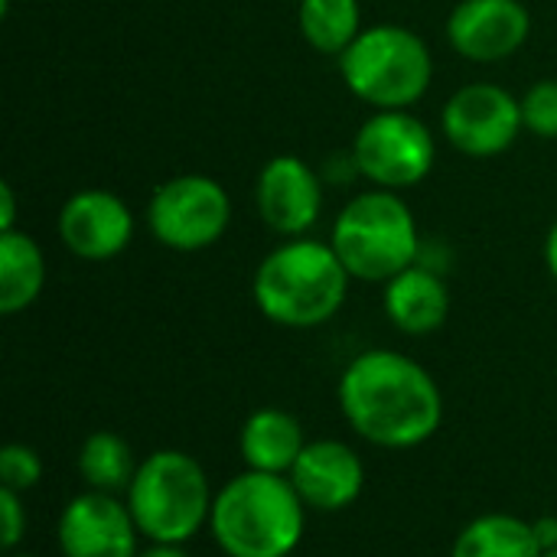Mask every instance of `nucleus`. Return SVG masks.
<instances>
[{"mask_svg": "<svg viewBox=\"0 0 557 557\" xmlns=\"http://www.w3.org/2000/svg\"><path fill=\"white\" fill-rule=\"evenodd\" d=\"M307 437L300 421L284 408H258L248 414L238 434V454L245 460V470L287 476L304 454Z\"/></svg>", "mask_w": 557, "mask_h": 557, "instance_id": "obj_16", "label": "nucleus"}, {"mask_svg": "<svg viewBox=\"0 0 557 557\" xmlns=\"http://www.w3.org/2000/svg\"><path fill=\"white\" fill-rule=\"evenodd\" d=\"M232 225V196L209 173H180L163 180L147 202L150 235L180 255L206 251Z\"/></svg>", "mask_w": 557, "mask_h": 557, "instance_id": "obj_8", "label": "nucleus"}, {"mask_svg": "<svg viewBox=\"0 0 557 557\" xmlns=\"http://www.w3.org/2000/svg\"><path fill=\"white\" fill-rule=\"evenodd\" d=\"M522 124L539 140H557V78H539L525 88Z\"/></svg>", "mask_w": 557, "mask_h": 557, "instance_id": "obj_21", "label": "nucleus"}, {"mask_svg": "<svg viewBox=\"0 0 557 557\" xmlns=\"http://www.w3.org/2000/svg\"><path fill=\"white\" fill-rule=\"evenodd\" d=\"M137 539L127 503L95 490L72 496L55 525L62 557H137Z\"/></svg>", "mask_w": 557, "mask_h": 557, "instance_id": "obj_13", "label": "nucleus"}, {"mask_svg": "<svg viewBox=\"0 0 557 557\" xmlns=\"http://www.w3.org/2000/svg\"><path fill=\"white\" fill-rule=\"evenodd\" d=\"M297 29L313 52L339 59L366 29L362 3L359 0H297Z\"/></svg>", "mask_w": 557, "mask_h": 557, "instance_id": "obj_19", "label": "nucleus"}, {"mask_svg": "<svg viewBox=\"0 0 557 557\" xmlns=\"http://www.w3.org/2000/svg\"><path fill=\"white\" fill-rule=\"evenodd\" d=\"M137 557H189V555H186V548H183V545H157V542H150V548H144Z\"/></svg>", "mask_w": 557, "mask_h": 557, "instance_id": "obj_27", "label": "nucleus"}, {"mask_svg": "<svg viewBox=\"0 0 557 557\" xmlns=\"http://www.w3.org/2000/svg\"><path fill=\"white\" fill-rule=\"evenodd\" d=\"M339 411L372 447L414 450L444 424V392L411 356L395 349L359 352L339 375Z\"/></svg>", "mask_w": 557, "mask_h": 557, "instance_id": "obj_1", "label": "nucleus"}, {"mask_svg": "<svg viewBox=\"0 0 557 557\" xmlns=\"http://www.w3.org/2000/svg\"><path fill=\"white\" fill-rule=\"evenodd\" d=\"M359 176L388 193H405L421 186L437 163L434 131L408 111H372L349 147Z\"/></svg>", "mask_w": 557, "mask_h": 557, "instance_id": "obj_7", "label": "nucleus"}, {"mask_svg": "<svg viewBox=\"0 0 557 557\" xmlns=\"http://www.w3.org/2000/svg\"><path fill=\"white\" fill-rule=\"evenodd\" d=\"M352 274L330 242L300 235L271 248L251 277L258 313L284 330H317L330 323L346 297Z\"/></svg>", "mask_w": 557, "mask_h": 557, "instance_id": "obj_2", "label": "nucleus"}, {"mask_svg": "<svg viewBox=\"0 0 557 557\" xmlns=\"http://www.w3.org/2000/svg\"><path fill=\"white\" fill-rule=\"evenodd\" d=\"M542 557H557V548H555V552H545V555H542Z\"/></svg>", "mask_w": 557, "mask_h": 557, "instance_id": "obj_28", "label": "nucleus"}, {"mask_svg": "<svg viewBox=\"0 0 557 557\" xmlns=\"http://www.w3.org/2000/svg\"><path fill=\"white\" fill-rule=\"evenodd\" d=\"M258 219L281 238L307 235L323 212V176L297 153H274L255 180Z\"/></svg>", "mask_w": 557, "mask_h": 557, "instance_id": "obj_10", "label": "nucleus"}, {"mask_svg": "<svg viewBox=\"0 0 557 557\" xmlns=\"http://www.w3.org/2000/svg\"><path fill=\"white\" fill-rule=\"evenodd\" d=\"M294 3H297V0H294Z\"/></svg>", "mask_w": 557, "mask_h": 557, "instance_id": "obj_30", "label": "nucleus"}, {"mask_svg": "<svg viewBox=\"0 0 557 557\" xmlns=\"http://www.w3.org/2000/svg\"><path fill=\"white\" fill-rule=\"evenodd\" d=\"M287 480L307 509L330 516L359 503V496L366 493V463L349 444L336 437H320L307 441Z\"/></svg>", "mask_w": 557, "mask_h": 557, "instance_id": "obj_14", "label": "nucleus"}, {"mask_svg": "<svg viewBox=\"0 0 557 557\" xmlns=\"http://www.w3.org/2000/svg\"><path fill=\"white\" fill-rule=\"evenodd\" d=\"M7 228H16V196L10 183L0 186V232Z\"/></svg>", "mask_w": 557, "mask_h": 557, "instance_id": "obj_25", "label": "nucleus"}, {"mask_svg": "<svg viewBox=\"0 0 557 557\" xmlns=\"http://www.w3.org/2000/svg\"><path fill=\"white\" fill-rule=\"evenodd\" d=\"M382 310L405 336H431L450 317V287L441 271L418 261L382 284Z\"/></svg>", "mask_w": 557, "mask_h": 557, "instance_id": "obj_15", "label": "nucleus"}, {"mask_svg": "<svg viewBox=\"0 0 557 557\" xmlns=\"http://www.w3.org/2000/svg\"><path fill=\"white\" fill-rule=\"evenodd\" d=\"M532 529H535V539H539L542 552H555L557 548V516H542V519H535V522H532Z\"/></svg>", "mask_w": 557, "mask_h": 557, "instance_id": "obj_24", "label": "nucleus"}, {"mask_svg": "<svg viewBox=\"0 0 557 557\" xmlns=\"http://www.w3.org/2000/svg\"><path fill=\"white\" fill-rule=\"evenodd\" d=\"M532 13L522 0H457L447 16L450 49L476 65H496L525 49Z\"/></svg>", "mask_w": 557, "mask_h": 557, "instance_id": "obj_11", "label": "nucleus"}, {"mask_svg": "<svg viewBox=\"0 0 557 557\" xmlns=\"http://www.w3.org/2000/svg\"><path fill=\"white\" fill-rule=\"evenodd\" d=\"M59 242L78 261H114L134 242V212L111 189H78L59 209Z\"/></svg>", "mask_w": 557, "mask_h": 557, "instance_id": "obj_12", "label": "nucleus"}, {"mask_svg": "<svg viewBox=\"0 0 557 557\" xmlns=\"http://www.w3.org/2000/svg\"><path fill=\"white\" fill-rule=\"evenodd\" d=\"M545 268L557 281V219L555 225L548 228V235H545Z\"/></svg>", "mask_w": 557, "mask_h": 557, "instance_id": "obj_26", "label": "nucleus"}, {"mask_svg": "<svg viewBox=\"0 0 557 557\" xmlns=\"http://www.w3.org/2000/svg\"><path fill=\"white\" fill-rule=\"evenodd\" d=\"M137 457L134 447L114 434V431H91L75 457L78 476L85 480V490L95 493H108V496H121L127 493L134 473H137Z\"/></svg>", "mask_w": 557, "mask_h": 557, "instance_id": "obj_20", "label": "nucleus"}, {"mask_svg": "<svg viewBox=\"0 0 557 557\" xmlns=\"http://www.w3.org/2000/svg\"><path fill=\"white\" fill-rule=\"evenodd\" d=\"M46 255L23 228L0 232V313L16 317L29 310L46 287Z\"/></svg>", "mask_w": 557, "mask_h": 557, "instance_id": "obj_17", "label": "nucleus"}, {"mask_svg": "<svg viewBox=\"0 0 557 557\" xmlns=\"http://www.w3.org/2000/svg\"><path fill=\"white\" fill-rule=\"evenodd\" d=\"M330 245L352 281L388 284L395 274L421 261V232L401 193L375 189L352 196L330 232Z\"/></svg>", "mask_w": 557, "mask_h": 557, "instance_id": "obj_4", "label": "nucleus"}, {"mask_svg": "<svg viewBox=\"0 0 557 557\" xmlns=\"http://www.w3.org/2000/svg\"><path fill=\"white\" fill-rule=\"evenodd\" d=\"M7 557H36V555H13V552H10V555Z\"/></svg>", "mask_w": 557, "mask_h": 557, "instance_id": "obj_29", "label": "nucleus"}, {"mask_svg": "<svg viewBox=\"0 0 557 557\" xmlns=\"http://www.w3.org/2000/svg\"><path fill=\"white\" fill-rule=\"evenodd\" d=\"M532 522L512 512H486L460 529L450 557H542Z\"/></svg>", "mask_w": 557, "mask_h": 557, "instance_id": "obj_18", "label": "nucleus"}, {"mask_svg": "<svg viewBox=\"0 0 557 557\" xmlns=\"http://www.w3.org/2000/svg\"><path fill=\"white\" fill-rule=\"evenodd\" d=\"M42 480V457L26 444H7L0 450V490L26 496Z\"/></svg>", "mask_w": 557, "mask_h": 557, "instance_id": "obj_22", "label": "nucleus"}, {"mask_svg": "<svg viewBox=\"0 0 557 557\" xmlns=\"http://www.w3.org/2000/svg\"><path fill=\"white\" fill-rule=\"evenodd\" d=\"M441 131L444 140L470 160L503 157L525 131L522 101L496 82L460 85L441 111Z\"/></svg>", "mask_w": 557, "mask_h": 557, "instance_id": "obj_9", "label": "nucleus"}, {"mask_svg": "<svg viewBox=\"0 0 557 557\" xmlns=\"http://www.w3.org/2000/svg\"><path fill=\"white\" fill-rule=\"evenodd\" d=\"M212 486L196 457L186 450H153L137 463L124 493L140 539L157 545L193 542L212 516Z\"/></svg>", "mask_w": 557, "mask_h": 557, "instance_id": "obj_5", "label": "nucleus"}, {"mask_svg": "<svg viewBox=\"0 0 557 557\" xmlns=\"http://www.w3.org/2000/svg\"><path fill=\"white\" fill-rule=\"evenodd\" d=\"M336 62L349 95L372 111H408L434 82L431 46L405 23L366 26Z\"/></svg>", "mask_w": 557, "mask_h": 557, "instance_id": "obj_6", "label": "nucleus"}, {"mask_svg": "<svg viewBox=\"0 0 557 557\" xmlns=\"http://www.w3.org/2000/svg\"><path fill=\"white\" fill-rule=\"evenodd\" d=\"M26 535V509H23V496L0 490V545L3 552H13Z\"/></svg>", "mask_w": 557, "mask_h": 557, "instance_id": "obj_23", "label": "nucleus"}, {"mask_svg": "<svg viewBox=\"0 0 557 557\" xmlns=\"http://www.w3.org/2000/svg\"><path fill=\"white\" fill-rule=\"evenodd\" d=\"M307 512L287 476L245 470L215 490L209 532L225 557H290Z\"/></svg>", "mask_w": 557, "mask_h": 557, "instance_id": "obj_3", "label": "nucleus"}]
</instances>
